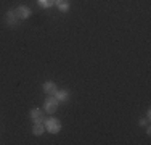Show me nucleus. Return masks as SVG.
<instances>
[{"instance_id":"nucleus-1","label":"nucleus","mask_w":151,"mask_h":145,"mask_svg":"<svg viewBox=\"0 0 151 145\" xmlns=\"http://www.w3.org/2000/svg\"><path fill=\"white\" fill-rule=\"evenodd\" d=\"M45 124V130H48L50 134H58L60 129H61V121L56 118H48L44 121Z\"/></svg>"},{"instance_id":"nucleus-2","label":"nucleus","mask_w":151,"mask_h":145,"mask_svg":"<svg viewBox=\"0 0 151 145\" xmlns=\"http://www.w3.org/2000/svg\"><path fill=\"white\" fill-rule=\"evenodd\" d=\"M58 103L60 102L56 100V97L55 95H48L47 97V100H45V103H44V108H45V111L47 113H55L56 110H58Z\"/></svg>"},{"instance_id":"nucleus-3","label":"nucleus","mask_w":151,"mask_h":145,"mask_svg":"<svg viewBox=\"0 0 151 145\" xmlns=\"http://www.w3.org/2000/svg\"><path fill=\"white\" fill-rule=\"evenodd\" d=\"M15 14L18 16V20H26V18L31 16V8L21 5V7H18V8L15 10Z\"/></svg>"},{"instance_id":"nucleus-4","label":"nucleus","mask_w":151,"mask_h":145,"mask_svg":"<svg viewBox=\"0 0 151 145\" xmlns=\"http://www.w3.org/2000/svg\"><path fill=\"white\" fill-rule=\"evenodd\" d=\"M5 21H6V24L8 26H18V23H19V20H18V16L15 14V10H8L6 12V18H5Z\"/></svg>"},{"instance_id":"nucleus-5","label":"nucleus","mask_w":151,"mask_h":145,"mask_svg":"<svg viewBox=\"0 0 151 145\" xmlns=\"http://www.w3.org/2000/svg\"><path fill=\"white\" fill-rule=\"evenodd\" d=\"M31 118L34 123H44L45 118H44V111L39 110V108H32L31 110Z\"/></svg>"},{"instance_id":"nucleus-6","label":"nucleus","mask_w":151,"mask_h":145,"mask_svg":"<svg viewBox=\"0 0 151 145\" xmlns=\"http://www.w3.org/2000/svg\"><path fill=\"white\" fill-rule=\"evenodd\" d=\"M55 97H56V100H58L60 103H66V102L69 100V90H68V89H63V90H56Z\"/></svg>"},{"instance_id":"nucleus-7","label":"nucleus","mask_w":151,"mask_h":145,"mask_svg":"<svg viewBox=\"0 0 151 145\" xmlns=\"http://www.w3.org/2000/svg\"><path fill=\"white\" fill-rule=\"evenodd\" d=\"M56 90H58V87H56L55 82L48 81V82H45V84H44V92L47 94V95H55Z\"/></svg>"},{"instance_id":"nucleus-8","label":"nucleus","mask_w":151,"mask_h":145,"mask_svg":"<svg viewBox=\"0 0 151 145\" xmlns=\"http://www.w3.org/2000/svg\"><path fill=\"white\" fill-rule=\"evenodd\" d=\"M55 5L58 7L61 13H66L69 10V0H55Z\"/></svg>"},{"instance_id":"nucleus-9","label":"nucleus","mask_w":151,"mask_h":145,"mask_svg":"<svg viewBox=\"0 0 151 145\" xmlns=\"http://www.w3.org/2000/svg\"><path fill=\"white\" fill-rule=\"evenodd\" d=\"M44 130H45V124H44V123H34V128H32L34 136H42Z\"/></svg>"},{"instance_id":"nucleus-10","label":"nucleus","mask_w":151,"mask_h":145,"mask_svg":"<svg viewBox=\"0 0 151 145\" xmlns=\"http://www.w3.org/2000/svg\"><path fill=\"white\" fill-rule=\"evenodd\" d=\"M37 2L42 8H50L52 5H55V0H37Z\"/></svg>"},{"instance_id":"nucleus-11","label":"nucleus","mask_w":151,"mask_h":145,"mask_svg":"<svg viewBox=\"0 0 151 145\" xmlns=\"http://www.w3.org/2000/svg\"><path fill=\"white\" fill-rule=\"evenodd\" d=\"M148 121H150V116L146 115L145 119H140V126H148Z\"/></svg>"}]
</instances>
